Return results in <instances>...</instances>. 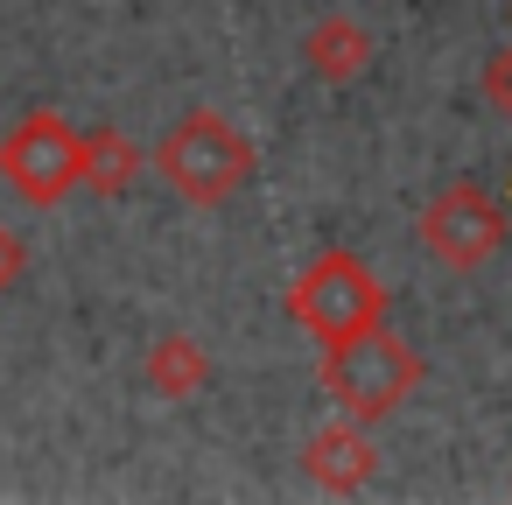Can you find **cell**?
<instances>
[{
    "label": "cell",
    "instance_id": "11",
    "mask_svg": "<svg viewBox=\"0 0 512 505\" xmlns=\"http://www.w3.org/2000/svg\"><path fill=\"white\" fill-rule=\"evenodd\" d=\"M491 99H498V106L512 113V50H505V57L491 64ZM505 190H512V183H505Z\"/></svg>",
    "mask_w": 512,
    "mask_h": 505
},
{
    "label": "cell",
    "instance_id": "1",
    "mask_svg": "<svg viewBox=\"0 0 512 505\" xmlns=\"http://www.w3.org/2000/svg\"><path fill=\"white\" fill-rule=\"evenodd\" d=\"M155 169H162V183H169L183 204L218 211V204H232V197L253 183L260 155H253V141H246L225 113L197 106V113H183V120L155 141Z\"/></svg>",
    "mask_w": 512,
    "mask_h": 505
},
{
    "label": "cell",
    "instance_id": "3",
    "mask_svg": "<svg viewBox=\"0 0 512 505\" xmlns=\"http://www.w3.org/2000/svg\"><path fill=\"white\" fill-rule=\"evenodd\" d=\"M288 316L316 337V344H344L372 323H386V288L358 253H316L295 288H288Z\"/></svg>",
    "mask_w": 512,
    "mask_h": 505
},
{
    "label": "cell",
    "instance_id": "10",
    "mask_svg": "<svg viewBox=\"0 0 512 505\" xmlns=\"http://www.w3.org/2000/svg\"><path fill=\"white\" fill-rule=\"evenodd\" d=\"M22 267H29V253H22V232H8V225H0V295H8V288L22 281Z\"/></svg>",
    "mask_w": 512,
    "mask_h": 505
},
{
    "label": "cell",
    "instance_id": "7",
    "mask_svg": "<svg viewBox=\"0 0 512 505\" xmlns=\"http://www.w3.org/2000/svg\"><path fill=\"white\" fill-rule=\"evenodd\" d=\"M365 57H372V36H365L351 15H323V22L302 36V64H309L323 85L358 78V71H365Z\"/></svg>",
    "mask_w": 512,
    "mask_h": 505
},
{
    "label": "cell",
    "instance_id": "4",
    "mask_svg": "<svg viewBox=\"0 0 512 505\" xmlns=\"http://www.w3.org/2000/svg\"><path fill=\"white\" fill-rule=\"evenodd\" d=\"M0 183H8L29 211H57L71 190H85V148L78 127L50 106L22 113L8 134H0Z\"/></svg>",
    "mask_w": 512,
    "mask_h": 505
},
{
    "label": "cell",
    "instance_id": "6",
    "mask_svg": "<svg viewBox=\"0 0 512 505\" xmlns=\"http://www.w3.org/2000/svg\"><path fill=\"white\" fill-rule=\"evenodd\" d=\"M302 463H309V477L323 484V491H358V484H372V470H379V456H372V442H365V421H337V428H316L309 435V449H302Z\"/></svg>",
    "mask_w": 512,
    "mask_h": 505
},
{
    "label": "cell",
    "instance_id": "5",
    "mask_svg": "<svg viewBox=\"0 0 512 505\" xmlns=\"http://www.w3.org/2000/svg\"><path fill=\"white\" fill-rule=\"evenodd\" d=\"M421 239H428V253L449 260V267H484V260L505 246V211H498V197H484L477 183H449V190L428 204Z\"/></svg>",
    "mask_w": 512,
    "mask_h": 505
},
{
    "label": "cell",
    "instance_id": "8",
    "mask_svg": "<svg viewBox=\"0 0 512 505\" xmlns=\"http://www.w3.org/2000/svg\"><path fill=\"white\" fill-rule=\"evenodd\" d=\"M141 379H148L162 400H190V393H204V386H211V358H204V344H197V337H155V344H148Z\"/></svg>",
    "mask_w": 512,
    "mask_h": 505
},
{
    "label": "cell",
    "instance_id": "2",
    "mask_svg": "<svg viewBox=\"0 0 512 505\" xmlns=\"http://www.w3.org/2000/svg\"><path fill=\"white\" fill-rule=\"evenodd\" d=\"M421 351L414 344H400L386 323H372V330H358V337H344V344H323V393L337 400V414H351V421H386L414 386H421Z\"/></svg>",
    "mask_w": 512,
    "mask_h": 505
},
{
    "label": "cell",
    "instance_id": "9",
    "mask_svg": "<svg viewBox=\"0 0 512 505\" xmlns=\"http://www.w3.org/2000/svg\"><path fill=\"white\" fill-rule=\"evenodd\" d=\"M78 148H85V190H92V197H127V190H134L141 148H134L120 127H92V134H78Z\"/></svg>",
    "mask_w": 512,
    "mask_h": 505
}]
</instances>
